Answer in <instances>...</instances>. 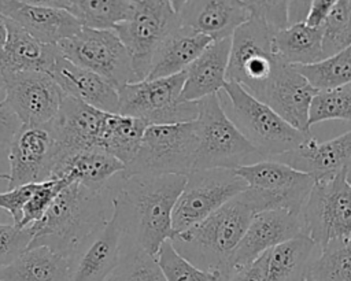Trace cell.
<instances>
[{"mask_svg": "<svg viewBox=\"0 0 351 281\" xmlns=\"http://www.w3.org/2000/svg\"><path fill=\"white\" fill-rule=\"evenodd\" d=\"M58 48L67 60L99 74L117 89L137 81L132 58L114 30L82 27Z\"/></svg>", "mask_w": 351, "mask_h": 281, "instance_id": "obj_10", "label": "cell"}, {"mask_svg": "<svg viewBox=\"0 0 351 281\" xmlns=\"http://www.w3.org/2000/svg\"><path fill=\"white\" fill-rule=\"evenodd\" d=\"M60 155L62 147L49 125H22L8 149L10 173L0 174V180H7L8 189L47 181L53 177Z\"/></svg>", "mask_w": 351, "mask_h": 281, "instance_id": "obj_13", "label": "cell"}, {"mask_svg": "<svg viewBox=\"0 0 351 281\" xmlns=\"http://www.w3.org/2000/svg\"><path fill=\"white\" fill-rule=\"evenodd\" d=\"M197 134L195 121L171 125H148L140 149L126 164L122 177L144 175H188L195 169Z\"/></svg>", "mask_w": 351, "mask_h": 281, "instance_id": "obj_6", "label": "cell"}, {"mask_svg": "<svg viewBox=\"0 0 351 281\" xmlns=\"http://www.w3.org/2000/svg\"><path fill=\"white\" fill-rule=\"evenodd\" d=\"M0 16L15 22L40 42L52 45L75 36L82 29V25L63 8L21 0H0Z\"/></svg>", "mask_w": 351, "mask_h": 281, "instance_id": "obj_18", "label": "cell"}, {"mask_svg": "<svg viewBox=\"0 0 351 281\" xmlns=\"http://www.w3.org/2000/svg\"><path fill=\"white\" fill-rule=\"evenodd\" d=\"M273 160L311 174L315 180L347 171L351 175V130L324 143L311 134L298 148Z\"/></svg>", "mask_w": 351, "mask_h": 281, "instance_id": "obj_21", "label": "cell"}, {"mask_svg": "<svg viewBox=\"0 0 351 281\" xmlns=\"http://www.w3.org/2000/svg\"><path fill=\"white\" fill-rule=\"evenodd\" d=\"M188 1H189V0H169V3L171 4L173 10H174L177 14L181 11V8H182Z\"/></svg>", "mask_w": 351, "mask_h": 281, "instance_id": "obj_49", "label": "cell"}, {"mask_svg": "<svg viewBox=\"0 0 351 281\" xmlns=\"http://www.w3.org/2000/svg\"><path fill=\"white\" fill-rule=\"evenodd\" d=\"M5 41H7V26L4 19L0 16V52L3 51Z\"/></svg>", "mask_w": 351, "mask_h": 281, "instance_id": "obj_48", "label": "cell"}, {"mask_svg": "<svg viewBox=\"0 0 351 281\" xmlns=\"http://www.w3.org/2000/svg\"><path fill=\"white\" fill-rule=\"evenodd\" d=\"M336 1L337 0H314L306 23H308L310 26H321Z\"/></svg>", "mask_w": 351, "mask_h": 281, "instance_id": "obj_45", "label": "cell"}, {"mask_svg": "<svg viewBox=\"0 0 351 281\" xmlns=\"http://www.w3.org/2000/svg\"><path fill=\"white\" fill-rule=\"evenodd\" d=\"M23 3H29V4H37V5H47V7H56L60 8L62 3L64 0H21Z\"/></svg>", "mask_w": 351, "mask_h": 281, "instance_id": "obj_47", "label": "cell"}, {"mask_svg": "<svg viewBox=\"0 0 351 281\" xmlns=\"http://www.w3.org/2000/svg\"><path fill=\"white\" fill-rule=\"evenodd\" d=\"M125 243V228L112 206L106 225L75 259L71 281H107L119 263Z\"/></svg>", "mask_w": 351, "mask_h": 281, "instance_id": "obj_19", "label": "cell"}, {"mask_svg": "<svg viewBox=\"0 0 351 281\" xmlns=\"http://www.w3.org/2000/svg\"><path fill=\"white\" fill-rule=\"evenodd\" d=\"M274 33L256 16L237 27L232 36L226 80L255 96L281 59L274 51Z\"/></svg>", "mask_w": 351, "mask_h": 281, "instance_id": "obj_11", "label": "cell"}, {"mask_svg": "<svg viewBox=\"0 0 351 281\" xmlns=\"http://www.w3.org/2000/svg\"><path fill=\"white\" fill-rule=\"evenodd\" d=\"M185 71L156 78L141 80L118 89V114L144 121L147 125H171L195 121L197 101L182 99Z\"/></svg>", "mask_w": 351, "mask_h": 281, "instance_id": "obj_8", "label": "cell"}, {"mask_svg": "<svg viewBox=\"0 0 351 281\" xmlns=\"http://www.w3.org/2000/svg\"><path fill=\"white\" fill-rule=\"evenodd\" d=\"M307 277L311 281H351V237L322 249L310 263Z\"/></svg>", "mask_w": 351, "mask_h": 281, "instance_id": "obj_35", "label": "cell"}, {"mask_svg": "<svg viewBox=\"0 0 351 281\" xmlns=\"http://www.w3.org/2000/svg\"><path fill=\"white\" fill-rule=\"evenodd\" d=\"M304 234L319 251L351 237V175L347 171L315 180L302 210Z\"/></svg>", "mask_w": 351, "mask_h": 281, "instance_id": "obj_7", "label": "cell"}, {"mask_svg": "<svg viewBox=\"0 0 351 281\" xmlns=\"http://www.w3.org/2000/svg\"><path fill=\"white\" fill-rule=\"evenodd\" d=\"M121 178L111 204L119 212L125 236L156 255L160 245L174 237L173 211L186 175L134 174Z\"/></svg>", "mask_w": 351, "mask_h": 281, "instance_id": "obj_2", "label": "cell"}, {"mask_svg": "<svg viewBox=\"0 0 351 281\" xmlns=\"http://www.w3.org/2000/svg\"><path fill=\"white\" fill-rule=\"evenodd\" d=\"M251 16L241 0H189L178 12L182 27L204 34L213 41L232 37Z\"/></svg>", "mask_w": 351, "mask_h": 281, "instance_id": "obj_22", "label": "cell"}, {"mask_svg": "<svg viewBox=\"0 0 351 281\" xmlns=\"http://www.w3.org/2000/svg\"><path fill=\"white\" fill-rule=\"evenodd\" d=\"M147 126L141 119L108 112L97 149L110 154L126 166L137 155Z\"/></svg>", "mask_w": 351, "mask_h": 281, "instance_id": "obj_31", "label": "cell"}, {"mask_svg": "<svg viewBox=\"0 0 351 281\" xmlns=\"http://www.w3.org/2000/svg\"><path fill=\"white\" fill-rule=\"evenodd\" d=\"M22 122L5 101V93L0 86V156H8L11 141L21 129Z\"/></svg>", "mask_w": 351, "mask_h": 281, "instance_id": "obj_43", "label": "cell"}, {"mask_svg": "<svg viewBox=\"0 0 351 281\" xmlns=\"http://www.w3.org/2000/svg\"><path fill=\"white\" fill-rule=\"evenodd\" d=\"M247 188L245 181L230 169L192 171L174 206V236L202 222Z\"/></svg>", "mask_w": 351, "mask_h": 281, "instance_id": "obj_12", "label": "cell"}, {"mask_svg": "<svg viewBox=\"0 0 351 281\" xmlns=\"http://www.w3.org/2000/svg\"><path fill=\"white\" fill-rule=\"evenodd\" d=\"M107 281H166L156 255L149 254L125 236L118 266Z\"/></svg>", "mask_w": 351, "mask_h": 281, "instance_id": "obj_33", "label": "cell"}, {"mask_svg": "<svg viewBox=\"0 0 351 281\" xmlns=\"http://www.w3.org/2000/svg\"><path fill=\"white\" fill-rule=\"evenodd\" d=\"M130 16L114 32L126 47L137 81L145 80L162 42L180 27L178 14L169 0H132Z\"/></svg>", "mask_w": 351, "mask_h": 281, "instance_id": "obj_9", "label": "cell"}, {"mask_svg": "<svg viewBox=\"0 0 351 281\" xmlns=\"http://www.w3.org/2000/svg\"><path fill=\"white\" fill-rule=\"evenodd\" d=\"M156 259L166 281H226L221 271L204 270L189 262L176 249L171 240L160 245Z\"/></svg>", "mask_w": 351, "mask_h": 281, "instance_id": "obj_36", "label": "cell"}, {"mask_svg": "<svg viewBox=\"0 0 351 281\" xmlns=\"http://www.w3.org/2000/svg\"><path fill=\"white\" fill-rule=\"evenodd\" d=\"M211 41L210 37L180 25L158 48L147 80L170 77L185 71Z\"/></svg>", "mask_w": 351, "mask_h": 281, "instance_id": "obj_28", "label": "cell"}, {"mask_svg": "<svg viewBox=\"0 0 351 281\" xmlns=\"http://www.w3.org/2000/svg\"><path fill=\"white\" fill-rule=\"evenodd\" d=\"M304 78L317 89L328 90L351 82V45L313 64L296 66Z\"/></svg>", "mask_w": 351, "mask_h": 281, "instance_id": "obj_34", "label": "cell"}, {"mask_svg": "<svg viewBox=\"0 0 351 281\" xmlns=\"http://www.w3.org/2000/svg\"><path fill=\"white\" fill-rule=\"evenodd\" d=\"M107 114L75 97L64 95L59 114L49 123L62 147V154L80 149H97Z\"/></svg>", "mask_w": 351, "mask_h": 281, "instance_id": "obj_20", "label": "cell"}, {"mask_svg": "<svg viewBox=\"0 0 351 281\" xmlns=\"http://www.w3.org/2000/svg\"><path fill=\"white\" fill-rule=\"evenodd\" d=\"M314 0H288V21L289 25L306 22Z\"/></svg>", "mask_w": 351, "mask_h": 281, "instance_id": "obj_46", "label": "cell"}, {"mask_svg": "<svg viewBox=\"0 0 351 281\" xmlns=\"http://www.w3.org/2000/svg\"><path fill=\"white\" fill-rule=\"evenodd\" d=\"M266 265L267 256L263 252L251 263L230 273L226 281H266Z\"/></svg>", "mask_w": 351, "mask_h": 281, "instance_id": "obj_44", "label": "cell"}, {"mask_svg": "<svg viewBox=\"0 0 351 281\" xmlns=\"http://www.w3.org/2000/svg\"><path fill=\"white\" fill-rule=\"evenodd\" d=\"M222 90L229 101L230 114H226L263 159H276L298 148L311 134L289 125L237 82L226 81Z\"/></svg>", "mask_w": 351, "mask_h": 281, "instance_id": "obj_5", "label": "cell"}, {"mask_svg": "<svg viewBox=\"0 0 351 281\" xmlns=\"http://www.w3.org/2000/svg\"><path fill=\"white\" fill-rule=\"evenodd\" d=\"M125 164L100 149H80L60 156L52 178H67L93 191L108 189V182L123 173Z\"/></svg>", "mask_w": 351, "mask_h": 281, "instance_id": "obj_26", "label": "cell"}, {"mask_svg": "<svg viewBox=\"0 0 351 281\" xmlns=\"http://www.w3.org/2000/svg\"><path fill=\"white\" fill-rule=\"evenodd\" d=\"M324 56H332L351 45V0H337L321 25Z\"/></svg>", "mask_w": 351, "mask_h": 281, "instance_id": "obj_37", "label": "cell"}, {"mask_svg": "<svg viewBox=\"0 0 351 281\" xmlns=\"http://www.w3.org/2000/svg\"><path fill=\"white\" fill-rule=\"evenodd\" d=\"M34 186H36V182L21 185L0 193V208L8 211L16 228H19L21 225V221L23 217V207L29 200L30 195L33 193Z\"/></svg>", "mask_w": 351, "mask_h": 281, "instance_id": "obj_42", "label": "cell"}, {"mask_svg": "<svg viewBox=\"0 0 351 281\" xmlns=\"http://www.w3.org/2000/svg\"><path fill=\"white\" fill-rule=\"evenodd\" d=\"M49 75L58 82L64 95L75 97L104 112L118 114V89L99 74L71 63L62 55Z\"/></svg>", "mask_w": 351, "mask_h": 281, "instance_id": "obj_23", "label": "cell"}, {"mask_svg": "<svg viewBox=\"0 0 351 281\" xmlns=\"http://www.w3.org/2000/svg\"><path fill=\"white\" fill-rule=\"evenodd\" d=\"M30 240L32 234L27 229H19L14 223H0V267L25 251Z\"/></svg>", "mask_w": 351, "mask_h": 281, "instance_id": "obj_41", "label": "cell"}, {"mask_svg": "<svg viewBox=\"0 0 351 281\" xmlns=\"http://www.w3.org/2000/svg\"><path fill=\"white\" fill-rule=\"evenodd\" d=\"M4 19V18H3ZM7 41L0 52V78L4 73L43 71L51 74L62 56L58 45L44 44L30 36L15 22L4 19Z\"/></svg>", "mask_w": 351, "mask_h": 281, "instance_id": "obj_24", "label": "cell"}, {"mask_svg": "<svg viewBox=\"0 0 351 281\" xmlns=\"http://www.w3.org/2000/svg\"><path fill=\"white\" fill-rule=\"evenodd\" d=\"M351 122V82L343 86L318 90L310 107V126L324 121Z\"/></svg>", "mask_w": 351, "mask_h": 281, "instance_id": "obj_38", "label": "cell"}, {"mask_svg": "<svg viewBox=\"0 0 351 281\" xmlns=\"http://www.w3.org/2000/svg\"><path fill=\"white\" fill-rule=\"evenodd\" d=\"M252 16L266 22L274 32L289 26L288 0H241Z\"/></svg>", "mask_w": 351, "mask_h": 281, "instance_id": "obj_40", "label": "cell"}, {"mask_svg": "<svg viewBox=\"0 0 351 281\" xmlns=\"http://www.w3.org/2000/svg\"><path fill=\"white\" fill-rule=\"evenodd\" d=\"M111 189L93 191L80 182L69 184L52 201L45 215L26 228L32 240L27 248L47 245L67 256L74 266L82 249L106 225V200Z\"/></svg>", "mask_w": 351, "mask_h": 281, "instance_id": "obj_3", "label": "cell"}, {"mask_svg": "<svg viewBox=\"0 0 351 281\" xmlns=\"http://www.w3.org/2000/svg\"><path fill=\"white\" fill-rule=\"evenodd\" d=\"M317 92L296 66L280 59L255 97L293 127L310 133V107Z\"/></svg>", "mask_w": 351, "mask_h": 281, "instance_id": "obj_15", "label": "cell"}, {"mask_svg": "<svg viewBox=\"0 0 351 281\" xmlns=\"http://www.w3.org/2000/svg\"><path fill=\"white\" fill-rule=\"evenodd\" d=\"M232 37L211 41L207 48L186 67L182 99L199 101L217 95L226 84Z\"/></svg>", "mask_w": 351, "mask_h": 281, "instance_id": "obj_25", "label": "cell"}, {"mask_svg": "<svg viewBox=\"0 0 351 281\" xmlns=\"http://www.w3.org/2000/svg\"><path fill=\"white\" fill-rule=\"evenodd\" d=\"M195 127L197 154L193 171L208 169L236 170L263 160V156L229 118L218 93L197 101Z\"/></svg>", "mask_w": 351, "mask_h": 281, "instance_id": "obj_4", "label": "cell"}, {"mask_svg": "<svg viewBox=\"0 0 351 281\" xmlns=\"http://www.w3.org/2000/svg\"><path fill=\"white\" fill-rule=\"evenodd\" d=\"M315 249L314 241L303 234L266 251V281H304Z\"/></svg>", "mask_w": 351, "mask_h": 281, "instance_id": "obj_29", "label": "cell"}, {"mask_svg": "<svg viewBox=\"0 0 351 281\" xmlns=\"http://www.w3.org/2000/svg\"><path fill=\"white\" fill-rule=\"evenodd\" d=\"M303 234L300 214L287 208H271L255 214L230 258L228 277L273 247Z\"/></svg>", "mask_w": 351, "mask_h": 281, "instance_id": "obj_17", "label": "cell"}, {"mask_svg": "<svg viewBox=\"0 0 351 281\" xmlns=\"http://www.w3.org/2000/svg\"><path fill=\"white\" fill-rule=\"evenodd\" d=\"M304 281H311V280H310L308 277H306V278H304Z\"/></svg>", "mask_w": 351, "mask_h": 281, "instance_id": "obj_50", "label": "cell"}, {"mask_svg": "<svg viewBox=\"0 0 351 281\" xmlns=\"http://www.w3.org/2000/svg\"><path fill=\"white\" fill-rule=\"evenodd\" d=\"M69 184H71V181L67 178H49L47 181L36 182L34 191L23 207V217L19 229H26L38 222L45 215L55 197Z\"/></svg>", "mask_w": 351, "mask_h": 281, "instance_id": "obj_39", "label": "cell"}, {"mask_svg": "<svg viewBox=\"0 0 351 281\" xmlns=\"http://www.w3.org/2000/svg\"><path fill=\"white\" fill-rule=\"evenodd\" d=\"M1 85L10 108L26 126H47L59 114L64 92L43 71L1 74Z\"/></svg>", "mask_w": 351, "mask_h": 281, "instance_id": "obj_14", "label": "cell"}, {"mask_svg": "<svg viewBox=\"0 0 351 281\" xmlns=\"http://www.w3.org/2000/svg\"><path fill=\"white\" fill-rule=\"evenodd\" d=\"M234 171L245 181L248 188L270 193L277 199L281 208H287L295 214H300L315 182L311 174L273 159L245 164L237 167Z\"/></svg>", "mask_w": 351, "mask_h": 281, "instance_id": "obj_16", "label": "cell"}, {"mask_svg": "<svg viewBox=\"0 0 351 281\" xmlns=\"http://www.w3.org/2000/svg\"><path fill=\"white\" fill-rule=\"evenodd\" d=\"M132 0H64L63 10L69 11L82 27L114 30L130 16Z\"/></svg>", "mask_w": 351, "mask_h": 281, "instance_id": "obj_32", "label": "cell"}, {"mask_svg": "<svg viewBox=\"0 0 351 281\" xmlns=\"http://www.w3.org/2000/svg\"><path fill=\"white\" fill-rule=\"evenodd\" d=\"M271 208H281L274 196L247 188L202 222L177 233L171 243L189 262L204 270L221 271L226 280L230 258L254 215Z\"/></svg>", "mask_w": 351, "mask_h": 281, "instance_id": "obj_1", "label": "cell"}, {"mask_svg": "<svg viewBox=\"0 0 351 281\" xmlns=\"http://www.w3.org/2000/svg\"><path fill=\"white\" fill-rule=\"evenodd\" d=\"M274 51L285 63L293 66L319 62L325 59L322 51V27L298 22L277 30L274 33Z\"/></svg>", "mask_w": 351, "mask_h": 281, "instance_id": "obj_30", "label": "cell"}, {"mask_svg": "<svg viewBox=\"0 0 351 281\" xmlns=\"http://www.w3.org/2000/svg\"><path fill=\"white\" fill-rule=\"evenodd\" d=\"M73 262L47 245L30 247L0 267V281H71Z\"/></svg>", "mask_w": 351, "mask_h": 281, "instance_id": "obj_27", "label": "cell"}]
</instances>
